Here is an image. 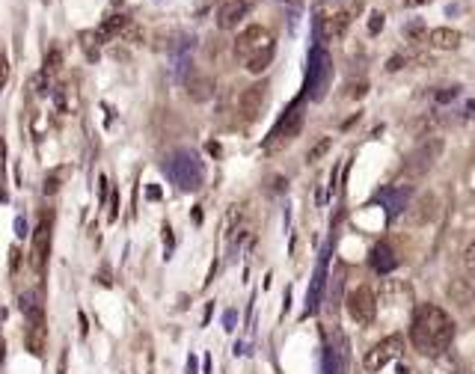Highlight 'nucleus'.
Wrapping results in <instances>:
<instances>
[{
	"instance_id": "3",
	"label": "nucleus",
	"mask_w": 475,
	"mask_h": 374,
	"mask_svg": "<svg viewBox=\"0 0 475 374\" xmlns=\"http://www.w3.org/2000/svg\"><path fill=\"white\" fill-rule=\"evenodd\" d=\"M300 128H303V110H300V104H294L289 113H285L280 122H277V128H273L270 134H268V140L261 143V148H265L268 155H273V152H280L282 146H289L294 137L300 134Z\"/></svg>"
},
{
	"instance_id": "22",
	"label": "nucleus",
	"mask_w": 475,
	"mask_h": 374,
	"mask_svg": "<svg viewBox=\"0 0 475 374\" xmlns=\"http://www.w3.org/2000/svg\"><path fill=\"white\" fill-rule=\"evenodd\" d=\"M57 187H60V179L51 176V179H45V187H42V191H45V193H57Z\"/></svg>"
},
{
	"instance_id": "19",
	"label": "nucleus",
	"mask_w": 475,
	"mask_h": 374,
	"mask_svg": "<svg viewBox=\"0 0 475 374\" xmlns=\"http://www.w3.org/2000/svg\"><path fill=\"white\" fill-rule=\"evenodd\" d=\"M464 268H467V273H469V279L475 282V238H472L469 247L464 249Z\"/></svg>"
},
{
	"instance_id": "23",
	"label": "nucleus",
	"mask_w": 475,
	"mask_h": 374,
	"mask_svg": "<svg viewBox=\"0 0 475 374\" xmlns=\"http://www.w3.org/2000/svg\"><path fill=\"white\" fill-rule=\"evenodd\" d=\"M9 256H12V258H9V268H12V270H18V265H21V253H18V249H12Z\"/></svg>"
},
{
	"instance_id": "7",
	"label": "nucleus",
	"mask_w": 475,
	"mask_h": 374,
	"mask_svg": "<svg viewBox=\"0 0 475 374\" xmlns=\"http://www.w3.org/2000/svg\"><path fill=\"white\" fill-rule=\"evenodd\" d=\"M401 347H404V339L401 335H390V339H383V342H378L371 347V351L366 354V371H380V368H386L392 363V359L401 354Z\"/></svg>"
},
{
	"instance_id": "5",
	"label": "nucleus",
	"mask_w": 475,
	"mask_h": 374,
	"mask_svg": "<svg viewBox=\"0 0 475 374\" xmlns=\"http://www.w3.org/2000/svg\"><path fill=\"white\" fill-rule=\"evenodd\" d=\"M347 315L357 324H362V327H369L374 321V315H378V297H374L369 285H359V289L347 294Z\"/></svg>"
},
{
	"instance_id": "16",
	"label": "nucleus",
	"mask_w": 475,
	"mask_h": 374,
	"mask_svg": "<svg viewBox=\"0 0 475 374\" xmlns=\"http://www.w3.org/2000/svg\"><path fill=\"white\" fill-rule=\"evenodd\" d=\"M211 92H214V81L211 78H193L191 81V98L193 102H208Z\"/></svg>"
},
{
	"instance_id": "18",
	"label": "nucleus",
	"mask_w": 475,
	"mask_h": 374,
	"mask_svg": "<svg viewBox=\"0 0 475 374\" xmlns=\"http://www.w3.org/2000/svg\"><path fill=\"white\" fill-rule=\"evenodd\" d=\"M448 294H455L460 306H469V303H472V294H469V289H467V285H464V282H460V279H457V282H452V285H448Z\"/></svg>"
},
{
	"instance_id": "26",
	"label": "nucleus",
	"mask_w": 475,
	"mask_h": 374,
	"mask_svg": "<svg viewBox=\"0 0 475 374\" xmlns=\"http://www.w3.org/2000/svg\"><path fill=\"white\" fill-rule=\"evenodd\" d=\"M457 374H469V371H457Z\"/></svg>"
},
{
	"instance_id": "15",
	"label": "nucleus",
	"mask_w": 475,
	"mask_h": 374,
	"mask_svg": "<svg viewBox=\"0 0 475 374\" xmlns=\"http://www.w3.org/2000/svg\"><path fill=\"white\" fill-rule=\"evenodd\" d=\"M398 265V258L392 256V249L380 244V247H374V253H371V268L378 270V273H390L392 268Z\"/></svg>"
},
{
	"instance_id": "17",
	"label": "nucleus",
	"mask_w": 475,
	"mask_h": 374,
	"mask_svg": "<svg viewBox=\"0 0 475 374\" xmlns=\"http://www.w3.org/2000/svg\"><path fill=\"white\" fill-rule=\"evenodd\" d=\"M330 148H333V140H330V137H324V140H321V143H315V146H312V148H309V155H306V160H309V164H315V160H321L324 155H327V152H330Z\"/></svg>"
},
{
	"instance_id": "14",
	"label": "nucleus",
	"mask_w": 475,
	"mask_h": 374,
	"mask_svg": "<svg viewBox=\"0 0 475 374\" xmlns=\"http://www.w3.org/2000/svg\"><path fill=\"white\" fill-rule=\"evenodd\" d=\"M131 30V21L125 15H113L102 24V30L95 33V42H107V39H116V36H125Z\"/></svg>"
},
{
	"instance_id": "8",
	"label": "nucleus",
	"mask_w": 475,
	"mask_h": 374,
	"mask_svg": "<svg viewBox=\"0 0 475 374\" xmlns=\"http://www.w3.org/2000/svg\"><path fill=\"white\" fill-rule=\"evenodd\" d=\"M436 214H440V199L434 193H419L416 202L407 208V223L410 226H428L436 220Z\"/></svg>"
},
{
	"instance_id": "2",
	"label": "nucleus",
	"mask_w": 475,
	"mask_h": 374,
	"mask_svg": "<svg viewBox=\"0 0 475 374\" xmlns=\"http://www.w3.org/2000/svg\"><path fill=\"white\" fill-rule=\"evenodd\" d=\"M235 54H238V60H244V66L253 74H261L273 60V36H270V30L261 27V24H253V27L241 30L238 33V39H235Z\"/></svg>"
},
{
	"instance_id": "13",
	"label": "nucleus",
	"mask_w": 475,
	"mask_h": 374,
	"mask_svg": "<svg viewBox=\"0 0 475 374\" xmlns=\"http://www.w3.org/2000/svg\"><path fill=\"white\" fill-rule=\"evenodd\" d=\"M460 39H464V36L452 27H434L428 33V42H431V48H436V51H455V48L460 45Z\"/></svg>"
},
{
	"instance_id": "10",
	"label": "nucleus",
	"mask_w": 475,
	"mask_h": 374,
	"mask_svg": "<svg viewBox=\"0 0 475 374\" xmlns=\"http://www.w3.org/2000/svg\"><path fill=\"white\" fill-rule=\"evenodd\" d=\"M336 335V345H327V354H324V374H345L347 368V345L342 339L339 330H333Z\"/></svg>"
},
{
	"instance_id": "9",
	"label": "nucleus",
	"mask_w": 475,
	"mask_h": 374,
	"mask_svg": "<svg viewBox=\"0 0 475 374\" xmlns=\"http://www.w3.org/2000/svg\"><path fill=\"white\" fill-rule=\"evenodd\" d=\"M48 249H51V220L42 217L39 226H36V232H33V268H36V273L45 270Z\"/></svg>"
},
{
	"instance_id": "1",
	"label": "nucleus",
	"mask_w": 475,
	"mask_h": 374,
	"mask_svg": "<svg viewBox=\"0 0 475 374\" xmlns=\"http://www.w3.org/2000/svg\"><path fill=\"white\" fill-rule=\"evenodd\" d=\"M455 339V321L440 306L419 303L410 321V342L422 356H440Z\"/></svg>"
},
{
	"instance_id": "11",
	"label": "nucleus",
	"mask_w": 475,
	"mask_h": 374,
	"mask_svg": "<svg viewBox=\"0 0 475 374\" xmlns=\"http://www.w3.org/2000/svg\"><path fill=\"white\" fill-rule=\"evenodd\" d=\"M244 15H247V4H244V0H226V4L220 6V12H217L220 30H232V27H238V21H241Z\"/></svg>"
},
{
	"instance_id": "12",
	"label": "nucleus",
	"mask_w": 475,
	"mask_h": 374,
	"mask_svg": "<svg viewBox=\"0 0 475 374\" xmlns=\"http://www.w3.org/2000/svg\"><path fill=\"white\" fill-rule=\"evenodd\" d=\"M347 24H351V15H347V12H333V15L324 18V24H321V36H324L327 42L342 39L345 30H347Z\"/></svg>"
},
{
	"instance_id": "6",
	"label": "nucleus",
	"mask_w": 475,
	"mask_h": 374,
	"mask_svg": "<svg viewBox=\"0 0 475 374\" xmlns=\"http://www.w3.org/2000/svg\"><path fill=\"white\" fill-rule=\"evenodd\" d=\"M268 92H270L268 81H259L241 92V98H238V113L244 116V122H256L261 116V110L268 104Z\"/></svg>"
},
{
	"instance_id": "20",
	"label": "nucleus",
	"mask_w": 475,
	"mask_h": 374,
	"mask_svg": "<svg viewBox=\"0 0 475 374\" xmlns=\"http://www.w3.org/2000/svg\"><path fill=\"white\" fill-rule=\"evenodd\" d=\"M383 18H386L383 12H371V15H369V33L371 36H378L383 30Z\"/></svg>"
},
{
	"instance_id": "25",
	"label": "nucleus",
	"mask_w": 475,
	"mask_h": 374,
	"mask_svg": "<svg viewBox=\"0 0 475 374\" xmlns=\"http://www.w3.org/2000/svg\"><path fill=\"white\" fill-rule=\"evenodd\" d=\"M425 4H431V0H404V6H407V9H413V6H425Z\"/></svg>"
},
{
	"instance_id": "4",
	"label": "nucleus",
	"mask_w": 475,
	"mask_h": 374,
	"mask_svg": "<svg viewBox=\"0 0 475 374\" xmlns=\"http://www.w3.org/2000/svg\"><path fill=\"white\" fill-rule=\"evenodd\" d=\"M443 155V140L440 137H431V140H425L416 152H410L407 160H404V169H407V176H425L436 160H440Z\"/></svg>"
},
{
	"instance_id": "21",
	"label": "nucleus",
	"mask_w": 475,
	"mask_h": 374,
	"mask_svg": "<svg viewBox=\"0 0 475 374\" xmlns=\"http://www.w3.org/2000/svg\"><path fill=\"white\" fill-rule=\"evenodd\" d=\"M60 62H62V54H60V51H51V54L45 57V69H48V71H57Z\"/></svg>"
},
{
	"instance_id": "24",
	"label": "nucleus",
	"mask_w": 475,
	"mask_h": 374,
	"mask_svg": "<svg viewBox=\"0 0 475 374\" xmlns=\"http://www.w3.org/2000/svg\"><path fill=\"white\" fill-rule=\"evenodd\" d=\"M351 95H354V98H362V95H366V83H357L354 90H351Z\"/></svg>"
}]
</instances>
